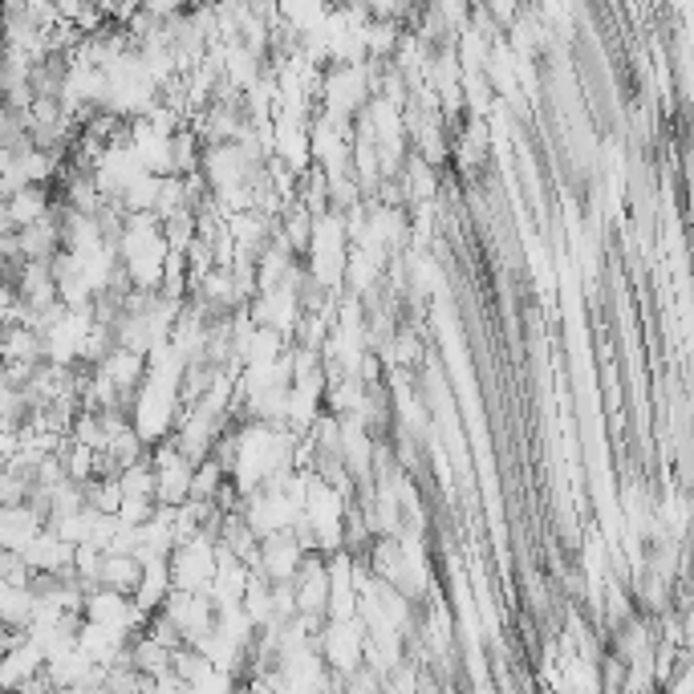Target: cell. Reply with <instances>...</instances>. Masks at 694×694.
<instances>
[{"mask_svg": "<svg viewBox=\"0 0 694 694\" xmlns=\"http://www.w3.org/2000/svg\"><path fill=\"white\" fill-rule=\"evenodd\" d=\"M41 528H45V520H41L29 504L0 507V548H4V552H16V557H21V552L37 540Z\"/></svg>", "mask_w": 694, "mask_h": 694, "instance_id": "obj_8", "label": "cell"}, {"mask_svg": "<svg viewBox=\"0 0 694 694\" xmlns=\"http://www.w3.org/2000/svg\"><path fill=\"white\" fill-rule=\"evenodd\" d=\"M167 569H171V589L179 593H208L215 577V540L212 536H191L188 545H179L167 557Z\"/></svg>", "mask_w": 694, "mask_h": 694, "instance_id": "obj_1", "label": "cell"}, {"mask_svg": "<svg viewBox=\"0 0 694 694\" xmlns=\"http://www.w3.org/2000/svg\"><path fill=\"white\" fill-rule=\"evenodd\" d=\"M236 686H240V682L232 679V674H220V670H212L208 679H200L195 686H188V694H236Z\"/></svg>", "mask_w": 694, "mask_h": 694, "instance_id": "obj_21", "label": "cell"}, {"mask_svg": "<svg viewBox=\"0 0 694 694\" xmlns=\"http://www.w3.org/2000/svg\"><path fill=\"white\" fill-rule=\"evenodd\" d=\"M0 361L4 366H41L45 361V342L25 325H9L4 329V346H0Z\"/></svg>", "mask_w": 694, "mask_h": 694, "instance_id": "obj_12", "label": "cell"}, {"mask_svg": "<svg viewBox=\"0 0 694 694\" xmlns=\"http://www.w3.org/2000/svg\"><path fill=\"white\" fill-rule=\"evenodd\" d=\"M126 658H131V667L143 674V679H159L171 670V650H163L159 641H150L147 634H134L131 646H126Z\"/></svg>", "mask_w": 694, "mask_h": 694, "instance_id": "obj_14", "label": "cell"}, {"mask_svg": "<svg viewBox=\"0 0 694 694\" xmlns=\"http://www.w3.org/2000/svg\"><path fill=\"white\" fill-rule=\"evenodd\" d=\"M33 589L29 585H4L0 581V626L13 629V634H25L29 629V617H33Z\"/></svg>", "mask_w": 694, "mask_h": 694, "instance_id": "obj_13", "label": "cell"}, {"mask_svg": "<svg viewBox=\"0 0 694 694\" xmlns=\"http://www.w3.org/2000/svg\"><path fill=\"white\" fill-rule=\"evenodd\" d=\"M305 561V552L296 548V540L289 533H277V536H265L260 540V557H256V569L268 581V585H293L296 569Z\"/></svg>", "mask_w": 694, "mask_h": 694, "instance_id": "obj_6", "label": "cell"}, {"mask_svg": "<svg viewBox=\"0 0 694 694\" xmlns=\"http://www.w3.org/2000/svg\"><path fill=\"white\" fill-rule=\"evenodd\" d=\"M81 495H86V507H90V512H98V516H119V507H122L119 480L81 483Z\"/></svg>", "mask_w": 694, "mask_h": 694, "instance_id": "obj_17", "label": "cell"}, {"mask_svg": "<svg viewBox=\"0 0 694 694\" xmlns=\"http://www.w3.org/2000/svg\"><path fill=\"white\" fill-rule=\"evenodd\" d=\"M171 163H175V175H195L203 163V143L200 134L183 126V131L171 134Z\"/></svg>", "mask_w": 694, "mask_h": 694, "instance_id": "obj_16", "label": "cell"}, {"mask_svg": "<svg viewBox=\"0 0 694 694\" xmlns=\"http://www.w3.org/2000/svg\"><path fill=\"white\" fill-rule=\"evenodd\" d=\"M163 244H167V253L183 256L195 244V215L191 212H175L171 220H163Z\"/></svg>", "mask_w": 694, "mask_h": 694, "instance_id": "obj_18", "label": "cell"}, {"mask_svg": "<svg viewBox=\"0 0 694 694\" xmlns=\"http://www.w3.org/2000/svg\"><path fill=\"white\" fill-rule=\"evenodd\" d=\"M4 329H9V325H4V321H0V346H4Z\"/></svg>", "mask_w": 694, "mask_h": 694, "instance_id": "obj_23", "label": "cell"}, {"mask_svg": "<svg viewBox=\"0 0 694 694\" xmlns=\"http://www.w3.org/2000/svg\"><path fill=\"white\" fill-rule=\"evenodd\" d=\"M143 581V564L126 557V552H102V569H98V589L134 597V589Z\"/></svg>", "mask_w": 694, "mask_h": 694, "instance_id": "obj_10", "label": "cell"}, {"mask_svg": "<svg viewBox=\"0 0 694 694\" xmlns=\"http://www.w3.org/2000/svg\"><path fill=\"white\" fill-rule=\"evenodd\" d=\"M21 561L33 577H74L69 573L74 569V548L66 540H57L49 528H41L37 540L21 552Z\"/></svg>", "mask_w": 694, "mask_h": 694, "instance_id": "obj_7", "label": "cell"}, {"mask_svg": "<svg viewBox=\"0 0 694 694\" xmlns=\"http://www.w3.org/2000/svg\"><path fill=\"white\" fill-rule=\"evenodd\" d=\"M49 212H54V188H25L4 203V215H9V224H13L16 232L41 224Z\"/></svg>", "mask_w": 694, "mask_h": 694, "instance_id": "obj_11", "label": "cell"}, {"mask_svg": "<svg viewBox=\"0 0 694 694\" xmlns=\"http://www.w3.org/2000/svg\"><path fill=\"white\" fill-rule=\"evenodd\" d=\"M293 601H296V617H313V622H325V609H329V569H325V557H305L301 569L293 577Z\"/></svg>", "mask_w": 694, "mask_h": 694, "instance_id": "obj_5", "label": "cell"}, {"mask_svg": "<svg viewBox=\"0 0 694 694\" xmlns=\"http://www.w3.org/2000/svg\"><path fill=\"white\" fill-rule=\"evenodd\" d=\"M57 468H61V475H66L69 483H90L94 480V451L90 447H81V443L74 439H61V447H57Z\"/></svg>", "mask_w": 694, "mask_h": 694, "instance_id": "obj_15", "label": "cell"}, {"mask_svg": "<svg viewBox=\"0 0 694 694\" xmlns=\"http://www.w3.org/2000/svg\"><path fill=\"white\" fill-rule=\"evenodd\" d=\"M159 614L171 622L183 646H200L215 629V605L208 593H179V589H171V597L163 601Z\"/></svg>", "mask_w": 694, "mask_h": 694, "instance_id": "obj_2", "label": "cell"}, {"mask_svg": "<svg viewBox=\"0 0 694 694\" xmlns=\"http://www.w3.org/2000/svg\"><path fill=\"white\" fill-rule=\"evenodd\" d=\"M382 686H387V679L374 674L370 667L349 670L346 679H342V694H382Z\"/></svg>", "mask_w": 694, "mask_h": 694, "instance_id": "obj_20", "label": "cell"}, {"mask_svg": "<svg viewBox=\"0 0 694 694\" xmlns=\"http://www.w3.org/2000/svg\"><path fill=\"white\" fill-rule=\"evenodd\" d=\"M54 694H102V686H54Z\"/></svg>", "mask_w": 694, "mask_h": 694, "instance_id": "obj_22", "label": "cell"}, {"mask_svg": "<svg viewBox=\"0 0 694 694\" xmlns=\"http://www.w3.org/2000/svg\"><path fill=\"white\" fill-rule=\"evenodd\" d=\"M361 641H366V626H361L358 617H349V622H325L317 638V654L321 662H325V670L337 674V679H346L349 670H358Z\"/></svg>", "mask_w": 694, "mask_h": 694, "instance_id": "obj_3", "label": "cell"}, {"mask_svg": "<svg viewBox=\"0 0 694 694\" xmlns=\"http://www.w3.org/2000/svg\"><path fill=\"white\" fill-rule=\"evenodd\" d=\"M119 492H122V500H155V471H150L147 459L122 471Z\"/></svg>", "mask_w": 694, "mask_h": 694, "instance_id": "obj_19", "label": "cell"}, {"mask_svg": "<svg viewBox=\"0 0 694 694\" xmlns=\"http://www.w3.org/2000/svg\"><path fill=\"white\" fill-rule=\"evenodd\" d=\"M81 622L102 626V629H122V634H131V638H134V634H143V626H147V614H138V609H134V601L122 597V593L94 589V593H86Z\"/></svg>", "mask_w": 694, "mask_h": 694, "instance_id": "obj_4", "label": "cell"}, {"mask_svg": "<svg viewBox=\"0 0 694 694\" xmlns=\"http://www.w3.org/2000/svg\"><path fill=\"white\" fill-rule=\"evenodd\" d=\"M171 597V569H167V561H147L143 564V581H138V589H134V609L138 614H159L163 601Z\"/></svg>", "mask_w": 694, "mask_h": 694, "instance_id": "obj_9", "label": "cell"}]
</instances>
